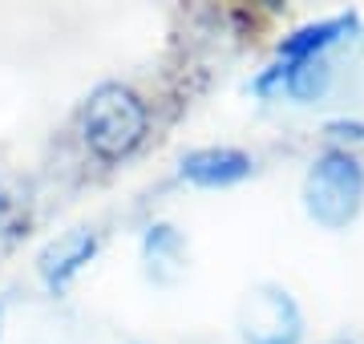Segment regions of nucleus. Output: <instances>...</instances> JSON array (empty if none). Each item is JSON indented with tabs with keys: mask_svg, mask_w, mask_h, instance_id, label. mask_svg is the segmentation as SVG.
Instances as JSON below:
<instances>
[{
	"mask_svg": "<svg viewBox=\"0 0 364 344\" xmlns=\"http://www.w3.org/2000/svg\"><path fill=\"white\" fill-rule=\"evenodd\" d=\"M77 134L85 150L105 166L134 158L150 138V106L142 93H134L122 81H102L90 90L85 106L77 114Z\"/></svg>",
	"mask_w": 364,
	"mask_h": 344,
	"instance_id": "f257e3e1",
	"label": "nucleus"
},
{
	"mask_svg": "<svg viewBox=\"0 0 364 344\" xmlns=\"http://www.w3.org/2000/svg\"><path fill=\"white\" fill-rule=\"evenodd\" d=\"M304 211L324 231H344L364 211V166L352 150H324L304 174Z\"/></svg>",
	"mask_w": 364,
	"mask_h": 344,
	"instance_id": "f03ea898",
	"label": "nucleus"
},
{
	"mask_svg": "<svg viewBox=\"0 0 364 344\" xmlns=\"http://www.w3.org/2000/svg\"><path fill=\"white\" fill-rule=\"evenodd\" d=\"M235 328L243 344H299L304 340V312L296 296L279 284H255L243 291L235 308Z\"/></svg>",
	"mask_w": 364,
	"mask_h": 344,
	"instance_id": "7ed1b4c3",
	"label": "nucleus"
},
{
	"mask_svg": "<svg viewBox=\"0 0 364 344\" xmlns=\"http://www.w3.org/2000/svg\"><path fill=\"white\" fill-rule=\"evenodd\" d=\"M102 247V235L90 231V227H77V231H65V235H57L37 255V276L41 284L53 291V296H61V291L73 288V279L93 264V255Z\"/></svg>",
	"mask_w": 364,
	"mask_h": 344,
	"instance_id": "20e7f679",
	"label": "nucleus"
},
{
	"mask_svg": "<svg viewBox=\"0 0 364 344\" xmlns=\"http://www.w3.org/2000/svg\"><path fill=\"white\" fill-rule=\"evenodd\" d=\"M255 162L251 154L235 150V146H203V150H191L186 158L178 162V174L191 186H203V190H223V186H235L251 178Z\"/></svg>",
	"mask_w": 364,
	"mask_h": 344,
	"instance_id": "39448f33",
	"label": "nucleus"
},
{
	"mask_svg": "<svg viewBox=\"0 0 364 344\" xmlns=\"http://www.w3.org/2000/svg\"><path fill=\"white\" fill-rule=\"evenodd\" d=\"M360 28V16L344 13V16H328L320 25H304L291 37L279 41V65H304L316 57H328V49H336L340 41H348Z\"/></svg>",
	"mask_w": 364,
	"mask_h": 344,
	"instance_id": "423d86ee",
	"label": "nucleus"
},
{
	"mask_svg": "<svg viewBox=\"0 0 364 344\" xmlns=\"http://www.w3.org/2000/svg\"><path fill=\"white\" fill-rule=\"evenodd\" d=\"M142 259H146V272L158 284H174L182 276V267H186V239H182V231L170 223H150L142 235Z\"/></svg>",
	"mask_w": 364,
	"mask_h": 344,
	"instance_id": "0eeeda50",
	"label": "nucleus"
},
{
	"mask_svg": "<svg viewBox=\"0 0 364 344\" xmlns=\"http://www.w3.org/2000/svg\"><path fill=\"white\" fill-rule=\"evenodd\" d=\"M33 223V199L28 186L16 174L0 171V252H9L13 243H21Z\"/></svg>",
	"mask_w": 364,
	"mask_h": 344,
	"instance_id": "6e6552de",
	"label": "nucleus"
},
{
	"mask_svg": "<svg viewBox=\"0 0 364 344\" xmlns=\"http://www.w3.org/2000/svg\"><path fill=\"white\" fill-rule=\"evenodd\" d=\"M324 134L332 142H364V122H328Z\"/></svg>",
	"mask_w": 364,
	"mask_h": 344,
	"instance_id": "1a4fd4ad",
	"label": "nucleus"
},
{
	"mask_svg": "<svg viewBox=\"0 0 364 344\" xmlns=\"http://www.w3.org/2000/svg\"><path fill=\"white\" fill-rule=\"evenodd\" d=\"M328 344H364V332H340V336H332Z\"/></svg>",
	"mask_w": 364,
	"mask_h": 344,
	"instance_id": "9d476101",
	"label": "nucleus"
},
{
	"mask_svg": "<svg viewBox=\"0 0 364 344\" xmlns=\"http://www.w3.org/2000/svg\"><path fill=\"white\" fill-rule=\"evenodd\" d=\"M0 332H4V304H0Z\"/></svg>",
	"mask_w": 364,
	"mask_h": 344,
	"instance_id": "9b49d317",
	"label": "nucleus"
}]
</instances>
